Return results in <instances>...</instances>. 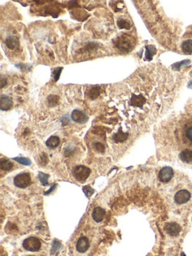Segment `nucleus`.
<instances>
[{"instance_id": "nucleus-6", "label": "nucleus", "mask_w": 192, "mask_h": 256, "mask_svg": "<svg viewBox=\"0 0 192 256\" xmlns=\"http://www.w3.org/2000/svg\"><path fill=\"white\" fill-rule=\"evenodd\" d=\"M190 198H191V194L188 190L186 189H182L177 192L175 194L174 199L175 201L178 204H186L189 201Z\"/></svg>"}, {"instance_id": "nucleus-18", "label": "nucleus", "mask_w": 192, "mask_h": 256, "mask_svg": "<svg viewBox=\"0 0 192 256\" xmlns=\"http://www.w3.org/2000/svg\"><path fill=\"white\" fill-rule=\"evenodd\" d=\"M59 143H60V140H59V137H57V136H51L47 141L46 145L49 148H50V149H54V148H57L59 146Z\"/></svg>"}, {"instance_id": "nucleus-26", "label": "nucleus", "mask_w": 192, "mask_h": 256, "mask_svg": "<svg viewBox=\"0 0 192 256\" xmlns=\"http://www.w3.org/2000/svg\"><path fill=\"white\" fill-rule=\"evenodd\" d=\"M47 100H48L49 104L52 106L53 105H56L58 103V101H59V96L57 95H50V96L47 98Z\"/></svg>"}, {"instance_id": "nucleus-23", "label": "nucleus", "mask_w": 192, "mask_h": 256, "mask_svg": "<svg viewBox=\"0 0 192 256\" xmlns=\"http://www.w3.org/2000/svg\"><path fill=\"white\" fill-rule=\"evenodd\" d=\"M14 160H15L16 162H19L22 165H31V161H30L29 158H24V157H16V158H14Z\"/></svg>"}, {"instance_id": "nucleus-10", "label": "nucleus", "mask_w": 192, "mask_h": 256, "mask_svg": "<svg viewBox=\"0 0 192 256\" xmlns=\"http://www.w3.org/2000/svg\"><path fill=\"white\" fill-rule=\"evenodd\" d=\"M89 247V241L87 238L86 237H82L78 240L77 245H76V248L77 250L80 253L86 252Z\"/></svg>"}, {"instance_id": "nucleus-25", "label": "nucleus", "mask_w": 192, "mask_h": 256, "mask_svg": "<svg viewBox=\"0 0 192 256\" xmlns=\"http://www.w3.org/2000/svg\"><path fill=\"white\" fill-rule=\"evenodd\" d=\"M48 175L45 174L44 173H39L38 174L39 180H41V183L43 184L44 186H47V184H48V182H47V179H48Z\"/></svg>"}, {"instance_id": "nucleus-22", "label": "nucleus", "mask_w": 192, "mask_h": 256, "mask_svg": "<svg viewBox=\"0 0 192 256\" xmlns=\"http://www.w3.org/2000/svg\"><path fill=\"white\" fill-rule=\"evenodd\" d=\"M117 26L120 29H127V30H130L131 25L128 21L123 19H120L117 21Z\"/></svg>"}, {"instance_id": "nucleus-15", "label": "nucleus", "mask_w": 192, "mask_h": 256, "mask_svg": "<svg viewBox=\"0 0 192 256\" xmlns=\"http://www.w3.org/2000/svg\"><path fill=\"white\" fill-rule=\"evenodd\" d=\"M6 44L7 47L9 48L10 50H14L19 46V40H18V37L10 35L6 38Z\"/></svg>"}, {"instance_id": "nucleus-13", "label": "nucleus", "mask_w": 192, "mask_h": 256, "mask_svg": "<svg viewBox=\"0 0 192 256\" xmlns=\"http://www.w3.org/2000/svg\"><path fill=\"white\" fill-rule=\"evenodd\" d=\"M183 140L184 142H188L192 145V123L186 124L183 129Z\"/></svg>"}, {"instance_id": "nucleus-5", "label": "nucleus", "mask_w": 192, "mask_h": 256, "mask_svg": "<svg viewBox=\"0 0 192 256\" xmlns=\"http://www.w3.org/2000/svg\"><path fill=\"white\" fill-rule=\"evenodd\" d=\"M173 177V170L170 167H164L159 171V178L161 182H168Z\"/></svg>"}, {"instance_id": "nucleus-31", "label": "nucleus", "mask_w": 192, "mask_h": 256, "mask_svg": "<svg viewBox=\"0 0 192 256\" xmlns=\"http://www.w3.org/2000/svg\"><path fill=\"white\" fill-rule=\"evenodd\" d=\"M181 256H186V254L184 253V252H182V254H181Z\"/></svg>"}, {"instance_id": "nucleus-1", "label": "nucleus", "mask_w": 192, "mask_h": 256, "mask_svg": "<svg viewBox=\"0 0 192 256\" xmlns=\"http://www.w3.org/2000/svg\"><path fill=\"white\" fill-rule=\"evenodd\" d=\"M114 44L116 47L124 52H128L134 47L132 38L126 34L117 37L114 40Z\"/></svg>"}, {"instance_id": "nucleus-28", "label": "nucleus", "mask_w": 192, "mask_h": 256, "mask_svg": "<svg viewBox=\"0 0 192 256\" xmlns=\"http://www.w3.org/2000/svg\"><path fill=\"white\" fill-rule=\"evenodd\" d=\"M95 149H96L98 152H99V153H103V152L104 151L105 148H104V146L101 143L98 142L95 144Z\"/></svg>"}, {"instance_id": "nucleus-4", "label": "nucleus", "mask_w": 192, "mask_h": 256, "mask_svg": "<svg viewBox=\"0 0 192 256\" xmlns=\"http://www.w3.org/2000/svg\"><path fill=\"white\" fill-rule=\"evenodd\" d=\"M14 183L18 188H26L31 184V177L29 174H20L14 177Z\"/></svg>"}, {"instance_id": "nucleus-2", "label": "nucleus", "mask_w": 192, "mask_h": 256, "mask_svg": "<svg viewBox=\"0 0 192 256\" xmlns=\"http://www.w3.org/2000/svg\"><path fill=\"white\" fill-rule=\"evenodd\" d=\"M91 170L83 165H78L73 170V175L75 179L80 182H83L89 177Z\"/></svg>"}, {"instance_id": "nucleus-8", "label": "nucleus", "mask_w": 192, "mask_h": 256, "mask_svg": "<svg viewBox=\"0 0 192 256\" xmlns=\"http://www.w3.org/2000/svg\"><path fill=\"white\" fill-rule=\"evenodd\" d=\"M164 230L169 235L172 237L177 236L181 231V227L179 224L176 222L167 223L164 226Z\"/></svg>"}, {"instance_id": "nucleus-30", "label": "nucleus", "mask_w": 192, "mask_h": 256, "mask_svg": "<svg viewBox=\"0 0 192 256\" xmlns=\"http://www.w3.org/2000/svg\"><path fill=\"white\" fill-rule=\"evenodd\" d=\"M188 87L192 90V81H190L189 83H188Z\"/></svg>"}, {"instance_id": "nucleus-20", "label": "nucleus", "mask_w": 192, "mask_h": 256, "mask_svg": "<svg viewBox=\"0 0 192 256\" xmlns=\"http://www.w3.org/2000/svg\"><path fill=\"white\" fill-rule=\"evenodd\" d=\"M128 133H124L122 132V131H120L119 132H117L116 134H114L113 136V140L116 143H120V142H123L125 140L128 138Z\"/></svg>"}, {"instance_id": "nucleus-21", "label": "nucleus", "mask_w": 192, "mask_h": 256, "mask_svg": "<svg viewBox=\"0 0 192 256\" xmlns=\"http://www.w3.org/2000/svg\"><path fill=\"white\" fill-rule=\"evenodd\" d=\"M13 168V164L8 159L2 158L0 161V168L3 170H10Z\"/></svg>"}, {"instance_id": "nucleus-19", "label": "nucleus", "mask_w": 192, "mask_h": 256, "mask_svg": "<svg viewBox=\"0 0 192 256\" xmlns=\"http://www.w3.org/2000/svg\"><path fill=\"white\" fill-rule=\"evenodd\" d=\"M100 93H101V89H100V87H98V86H93V87L90 88L87 92V95L89 96V98L92 100L98 98Z\"/></svg>"}, {"instance_id": "nucleus-27", "label": "nucleus", "mask_w": 192, "mask_h": 256, "mask_svg": "<svg viewBox=\"0 0 192 256\" xmlns=\"http://www.w3.org/2000/svg\"><path fill=\"white\" fill-rule=\"evenodd\" d=\"M63 68H58L57 69L54 70L53 71V75H54V79H55L56 81H58V80H59V76H60L61 74V72H62V70Z\"/></svg>"}, {"instance_id": "nucleus-3", "label": "nucleus", "mask_w": 192, "mask_h": 256, "mask_svg": "<svg viewBox=\"0 0 192 256\" xmlns=\"http://www.w3.org/2000/svg\"><path fill=\"white\" fill-rule=\"evenodd\" d=\"M41 246V243L39 239L35 237H29L26 238L23 243V248L30 252H37L40 250Z\"/></svg>"}, {"instance_id": "nucleus-24", "label": "nucleus", "mask_w": 192, "mask_h": 256, "mask_svg": "<svg viewBox=\"0 0 192 256\" xmlns=\"http://www.w3.org/2000/svg\"><path fill=\"white\" fill-rule=\"evenodd\" d=\"M188 63H190L189 60H184V61H182V62H180L176 63V64L173 65L172 67L176 70H179V69H181L182 67H184V66H187Z\"/></svg>"}, {"instance_id": "nucleus-32", "label": "nucleus", "mask_w": 192, "mask_h": 256, "mask_svg": "<svg viewBox=\"0 0 192 256\" xmlns=\"http://www.w3.org/2000/svg\"><path fill=\"white\" fill-rule=\"evenodd\" d=\"M29 256H34V255H29Z\"/></svg>"}, {"instance_id": "nucleus-33", "label": "nucleus", "mask_w": 192, "mask_h": 256, "mask_svg": "<svg viewBox=\"0 0 192 256\" xmlns=\"http://www.w3.org/2000/svg\"><path fill=\"white\" fill-rule=\"evenodd\" d=\"M191 75H192V72H191Z\"/></svg>"}, {"instance_id": "nucleus-16", "label": "nucleus", "mask_w": 192, "mask_h": 256, "mask_svg": "<svg viewBox=\"0 0 192 256\" xmlns=\"http://www.w3.org/2000/svg\"><path fill=\"white\" fill-rule=\"evenodd\" d=\"M181 48L182 52L186 54H192V39H188L182 43Z\"/></svg>"}, {"instance_id": "nucleus-17", "label": "nucleus", "mask_w": 192, "mask_h": 256, "mask_svg": "<svg viewBox=\"0 0 192 256\" xmlns=\"http://www.w3.org/2000/svg\"><path fill=\"white\" fill-rule=\"evenodd\" d=\"M156 54V48L154 45H147L146 46L145 52V59L146 60H152V57Z\"/></svg>"}, {"instance_id": "nucleus-29", "label": "nucleus", "mask_w": 192, "mask_h": 256, "mask_svg": "<svg viewBox=\"0 0 192 256\" xmlns=\"http://www.w3.org/2000/svg\"><path fill=\"white\" fill-rule=\"evenodd\" d=\"M1 81V82H0V83H1V88H3V87H4L5 85L6 84V80L5 79V78H2L1 81Z\"/></svg>"}, {"instance_id": "nucleus-11", "label": "nucleus", "mask_w": 192, "mask_h": 256, "mask_svg": "<svg viewBox=\"0 0 192 256\" xmlns=\"http://www.w3.org/2000/svg\"><path fill=\"white\" fill-rule=\"evenodd\" d=\"M179 157L182 162L192 165V150L185 149L180 152Z\"/></svg>"}, {"instance_id": "nucleus-14", "label": "nucleus", "mask_w": 192, "mask_h": 256, "mask_svg": "<svg viewBox=\"0 0 192 256\" xmlns=\"http://www.w3.org/2000/svg\"><path fill=\"white\" fill-rule=\"evenodd\" d=\"M105 213L106 212H105L104 209H103L102 207H100V206H97L93 210L92 217L96 222H101L103 220L104 217Z\"/></svg>"}, {"instance_id": "nucleus-7", "label": "nucleus", "mask_w": 192, "mask_h": 256, "mask_svg": "<svg viewBox=\"0 0 192 256\" xmlns=\"http://www.w3.org/2000/svg\"><path fill=\"white\" fill-rule=\"evenodd\" d=\"M71 119L77 123L84 124L87 122L89 117L86 115V114H84V112L76 109L71 113Z\"/></svg>"}, {"instance_id": "nucleus-12", "label": "nucleus", "mask_w": 192, "mask_h": 256, "mask_svg": "<svg viewBox=\"0 0 192 256\" xmlns=\"http://www.w3.org/2000/svg\"><path fill=\"white\" fill-rule=\"evenodd\" d=\"M146 103V98L142 94L135 95L132 94L130 101V105L134 107H142Z\"/></svg>"}, {"instance_id": "nucleus-9", "label": "nucleus", "mask_w": 192, "mask_h": 256, "mask_svg": "<svg viewBox=\"0 0 192 256\" xmlns=\"http://www.w3.org/2000/svg\"><path fill=\"white\" fill-rule=\"evenodd\" d=\"M13 105L12 98L8 95H2L0 97V109L2 110H8L11 108Z\"/></svg>"}]
</instances>
